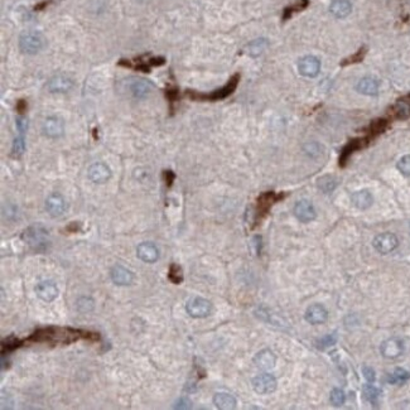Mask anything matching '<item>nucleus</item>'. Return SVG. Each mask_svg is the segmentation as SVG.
Here are the masks:
<instances>
[{
	"label": "nucleus",
	"instance_id": "nucleus-1",
	"mask_svg": "<svg viewBox=\"0 0 410 410\" xmlns=\"http://www.w3.org/2000/svg\"><path fill=\"white\" fill-rule=\"evenodd\" d=\"M100 338L97 333L82 329L70 328V327H45L40 328L28 337L25 342H35V344H48V345H70L79 339H90L97 341Z\"/></svg>",
	"mask_w": 410,
	"mask_h": 410
},
{
	"label": "nucleus",
	"instance_id": "nucleus-2",
	"mask_svg": "<svg viewBox=\"0 0 410 410\" xmlns=\"http://www.w3.org/2000/svg\"><path fill=\"white\" fill-rule=\"evenodd\" d=\"M22 238L36 253H45L51 243L48 231L42 225H33L25 228L22 233Z\"/></svg>",
	"mask_w": 410,
	"mask_h": 410
},
{
	"label": "nucleus",
	"instance_id": "nucleus-3",
	"mask_svg": "<svg viewBox=\"0 0 410 410\" xmlns=\"http://www.w3.org/2000/svg\"><path fill=\"white\" fill-rule=\"evenodd\" d=\"M238 81H240V75H233L230 79V81L225 85L224 87L219 90H215L214 92L211 93H198L194 91H187L186 93L189 96V98L192 100H201V101H217V100H222V98H226L227 96H230L231 93L236 90L237 87Z\"/></svg>",
	"mask_w": 410,
	"mask_h": 410
},
{
	"label": "nucleus",
	"instance_id": "nucleus-4",
	"mask_svg": "<svg viewBox=\"0 0 410 410\" xmlns=\"http://www.w3.org/2000/svg\"><path fill=\"white\" fill-rule=\"evenodd\" d=\"M19 47L23 53L37 54L46 47V40L40 32H25L20 36Z\"/></svg>",
	"mask_w": 410,
	"mask_h": 410
},
{
	"label": "nucleus",
	"instance_id": "nucleus-5",
	"mask_svg": "<svg viewBox=\"0 0 410 410\" xmlns=\"http://www.w3.org/2000/svg\"><path fill=\"white\" fill-rule=\"evenodd\" d=\"M165 63L164 57H148V56H140L134 61H128V59H121L119 61L120 66L129 67V69L140 70L143 72H148L150 67H158L162 66Z\"/></svg>",
	"mask_w": 410,
	"mask_h": 410
},
{
	"label": "nucleus",
	"instance_id": "nucleus-6",
	"mask_svg": "<svg viewBox=\"0 0 410 410\" xmlns=\"http://www.w3.org/2000/svg\"><path fill=\"white\" fill-rule=\"evenodd\" d=\"M186 311L191 317L204 318L211 315L212 304L210 303V300L204 299V298L193 297L187 302Z\"/></svg>",
	"mask_w": 410,
	"mask_h": 410
},
{
	"label": "nucleus",
	"instance_id": "nucleus-7",
	"mask_svg": "<svg viewBox=\"0 0 410 410\" xmlns=\"http://www.w3.org/2000/svg\"><path fill=\"white\" fill-rule=\"evenodd\" d=\"M126 90L135 98H145L153 91V84L144 79H129L124 81Z\"/></svg>",
	"mask_w": 410,
	"mask_h": 410
},
{
	"label": "nucleus",
	"instance_id": "nucleus-8",
	"mask_svg": "<svg viewBox=\"0 0 410 410\" xmlns=\"http://www.w3.org/2000/svg\"><path fill=\"white\" fill-rule=\"evenodd\" d=\"M254 390L260 395H268V394L274 393L277 390V379L270 373H261L256 376L251 381Z\"/></svg>",
	"mask_w": 410,
	"mask_h": 410
},
{
	"label": "nucleus",
	"instance_id": "nucleus-9",
	"mask_svg": "<svg viewBox=\"0 0 410 410\" xmlns=\"http://www.w3.org/2000/svg\"><path fill=\"white\" fill-rule=\"evenodd\" d=\"M372 245L380 254H389L398 248L399 240L394 233L385 232L376 236L372 241Z\"/></svg>",
	"mask_w": 410,
	"mask_h": 410
},
{
	"label": "nucleus",
	"instance_id": "nucleus-10",
	"mask_svg": "<svg viewBox=\"0 0 410 410\" xmlns=\"http://www.w3.org/2000/svg\"><path fill=\"white\" fill-rule=\"evenodd\" d=\"M298 71L302 76L313 79L321 72V61L315 56L303 57L298 62Z\"/></svg>",
	"mask_w": 410,
	"mask_h": 410
},
{
	"label": "nucleus",
	"instance_id": "nucleus-11",
	"mask_svg": "<svg viewBox=\"0 0 410 410\" xmlns=\"http://www.w3.org/2000/svg\"><path fill=\"white\" fill-rule=\"evenodd\" d=\"M42 131L46 136L56 139L63 135L64 131V124L63 120L58 116H48L42 125Z\"/></svg>",
	"mask_w": 410,
	"mask_h": 410
},
{
	"label": "nucleus",
	"instance_id": "nucleus-12",
	"mask_svg": "<svg viewBox=\"0 0 410 410\" xmlns=\"http://www.w3.org/2000/svg\"><path fill=\"white\" fill-rule=\"evenodd\" d=\"M294 216L299 220L300 222H311L312 220L316 219V210L313 207L312 202H310L308 199H300L295 203L294 206Z\"/></svg>",
	"mask_w": 410,
	"mask_h": 410
},
{
	"label": "nucleus",
	"instance_id": "nucleus-13",
	"mask_svg": "<svg viewBox=\"0 0 410 410\" xmlns=\"http://www.w3.org/2000/svg\"><path fill=\"white\" fill-rule=\"evenodd\" d=\"M136 255L144 263L153 264L159 259V250H158V248L153 243L145 241V243H142L138 245Z\"/></svg>",
	"mask_w": 410,
	"mask_h": 410
},
{
	"label": "nucleus",
	"instance_id": "nucleus-14",
	"mask_svg": "<svg viewBox=\"0 0 410 410\" xmlns=\"http://www.w3.org/2000/svg\"><path fill=\"white\" fill-rule=\"evenodd\" d=\"M66 201L59 193H53L47 198L46 210L52 217H59L66 212Z\"/></svg>",
	"mask_w": 410,
	"mask_h": 410
},
{
	"label": "nucleus",
	"instance_id": "nucleus-15",
	"mask_svg": "<svg viewBox=\"0 0 410 410\" xmlns=\"http://www.w3.org/2000/svg\"><path fill=\"white\" fill-rule=\"evenodd\" d=\"M111 177V170L105 163H93L89 168V178L93 183L102 184L108 182Z\"/></svg>",
	"mask_w": 410,
	"mask_h": 410
},
{
	"label": "nucleus",
	"instance_id": "nucleus-16",
	"mask_svg": "<svg viewBox=\"0 0 410 410\" xmlns=\"http://www.w3.org/2000/svg\"><path fill=\"white\" fill-rule=\"evenodd\" d=\"M72 87H74V81L70 77L62 76V75L53 76L47 84V89L52 93L69 92Z\"/></svg>",
	"mask_w": 410,
	"mask_h": 410
},
{
	"label": "nucleus",
	"instance_id": "nucleus-17",
	"mask_svg": "<svg viewBox=\"0 0 410 410\" xmlns=\"http://www.w3.org/2000/svg\"><path fill=\"white\" fill-rule=\"evenodd\" d=\"M110 277L111 280L114 282V284L120 285V287H126V285H130L134 280V274L131 273V270H129L128 268L123 265H115L113 269L110 270Z\"/></svg>",
	"mask_w": 410,
	"mask_h": 410
},
{
	"label": "nucleus",
	"instance_id": "nucleus-18",
	"mask_svg": "<svg viewBox=\"0 0 410 410\" xmlns=\"http://www.w3.org/2000/svg\"><path fill=\"white\" fill-rule=\"evenodd\" d=\"M36 293H37V295L41 299L49 303L53 302L58 297V288L53 282L45 280V282L38 283L37 287H36Z\"/></svg>",
	"mask_w": 410,
	"mask_h": 410
},
{
	"label": "nucleus",
	"instance_id": "nucleus-19",
	"mask_svg": "<svg viewBox=\"0 0 410 410\" xmlns=\"http://www.w3.org/2000/svg\"><path fill=\"white\" fill-rule=\"evenodd\" d=\"M404 351L403 342L399 338H389L381 345V355L386 359H396Z\"/></svg>",
	"mask_w": 410,
	"mask_h": 410
},
{
	"label": "nucleus",
	"instance_id": "nucleus-20",
	"mask_svg": "<svg viewBox=\"0 0 410 410\" xmlns=\"http://www.w3.org/2000/svg\"><path fill=\"white\" fill-rule=\"evenodd\" d=\"M275 362H277V357H275L274 352L269 349L261 350L254 357V364H255L256 367L264 371H269L274 368Z\"/></svg>",
	"mask_w": 410,
	"mask_h": 410
},
{
	"label": "nucleus",
	"instance_id": "nucleus-21",
	"mask_svg": "<svg viewBox=\"0 0 410 410\" xmlns=\"http://www.w3.org/2000/svg\"><path fill=\"white\" fill-rule=\"evenodd\" d=\"M305 321L312 324H322L328 319V312L322 304H312L305 311Z\"/></svg>",
	"mask_w": 410,
	"mask_h": 410
},
{
	"label": "nucleus",
	"instance_id": "nucleus-22",
	"mask_svg": "<svg viewBox=\"0 0 410 410\" xmlns=\"http://www.w3.org/2000/svg\"><path fill=\"white\" fill-rule=\"evenodd\" d=\"M379 87L380 84L376 79L373 77H364L360 80L356 85V90L362 95L368 96H376L379 93Z\"/></svg>",
	"mask_w": 410,
	"mask_h": 410
},
{
	"label": "nucleus",
	"instance_id": "nucleus-23",
	"mask_svg": "<svg viewBox=\"0 0 410 410\" xmlns=\"http://www.w3.org/2000/svg\"><path fill=\"white\" fill-rule=\"evenodd\" d=\"M351 201L355 207L360 210H367L372 206L373 203V197L367 189H362V191L355 192L351 196Z\"/></svg>",
	"mask_w": 410,
	"mask_h": 410
},
{
	"label": "nucleus",
	"instance_id": "nucleus-24",
	"mask_svg": "<svg viewBox=\"0 0 410 410\" xmlns=\"http://www.w3.org/2000/svg\"><path fill=\"white\" fill-rule=\"evenodd\" d=\"M329 12L336 18H346L351 14L352 4L349 0H333L329 5Z\"/></svg>",
	"mask_w": 410,
	"mask_h": 410
},
{
	"label": "nucleus",
	"instance_id": "nucleus-25",
	"mask_svg": "<svg viewBox=\"0 0 410 410\" xmlns=\"http://www.w3.org/2000/svg\"><path fill=\"white\" fill-rule=\"evenodd\" d=\"M278 199H280V196H277L273 192L261 194L258 198V217H263Z\"/></svg>",
	"mask_w": 410,
	"mask_h": 410
},
{
	"label": "nucleus",
	"instance_id": "nucleus-26",
	"mask_svg": "<svg viewBox=\"0 0 410 410\" xmlns=\"http://www.w3.org/2000/svg\"><path fill=\"white\" fill-rule=\"evenodd\" d=\"M214 404L216 405V408L222 409V410H231L236 408V401L235 396H232L228 393H217L215 394L214 396Z\"/></svg>",
	"mask_w": 410,
	"mask_h": 410
},
{
	"label": "nucleus",
	"instance_id": "nucleus-27",
	"mask_svg": "<svg viewBox=\"0 0 410 410\" xmlns=\"http://www.w3.org/2000/svg\"><path fill=\"white\" fill-rule=\"evenodd\" d=\"M269 42L265 40V38H258V40L253 41V42L249 43L246 46L245 51L249 56L251 57H259L260 54H263L265 52V49L268 48Z\"/></svg>",
	"mask_w": 410,
	"mask_h": 410
},
{
	"label": "nucleus",
	"instance_id": "nucleus-28",
	"mask_svg": "<svg viewBox=\"0 0 410 410\" xmlns=\"http://www.w3.org/2000/svg\"><path fill=\"white\" fill-rule=\"evenodd\" d=\"M409 379H410L409 371L398 367L395 368L393 372L389 373L388 383L393 384V385H401V384H405Z\"/></svg>",
	"mask_w": 410,
	"mask_h": 410
},
{
	"label": "nucleus",
	"instance_id": "nucleus-29",
	"mask_svg": "<svg viewBox=\"0 0 410 410\" xmlns=\"http://www.w3.org/2000/svg\"><path fill=\"white\" fill-rule=\"evenodd\" d=\"M362 396H364L365 400L368 401L371 405H378L379 400H380L381 391L379 390L378 388H375L373 385L367 384V385H365L364 388H362Z\"/></svg>",
	"mask_w": 410,
	"mask_h": 410
},
{
	"label": "nucleus",
	"instance_id": "nucleus-30",
	"mask_svg": "<svg viewBox=\"0 0 410 410\" xmlns=\"http://www.w3.org/2000/svg\"><path fill=\"white\" fill-rule=\"evenodd\" d=\"M362 145H364V143H362L361 139L352 140L351 143H349V144H347L346 147L344 148V150H342L341 158H339V164H341L342 167H344V165L346 164L347 159L350 158V155H351L354 152H356L357 149L362 148Z\"/></svg>",
	"mask_w": 410,
	"mask_h": 410
},
{
	"label": "nucleus",
	"instance_id": "nucleus-31",
	"mask_svg": "<svg viewBox=\"0 0 410 410\" xmlns=\"http://www.w3.org/2000/svg\"><path fill=\"white\" fill-rule=\"evenodd\" d=\"M318 188L321 189L324 193H329V192L333 191L337 186V181L334 180L331 176H324V177L319 178L318 180Z\"/></svg>",
	"mask_w": 410,
	"mask_h": 410
},
{
	"label": "nucleus",
	"instance_id": "nucleus-32",
	"mask_svg": "<svg viewBox=\"0 0 410 410\" xmlns=\"http://www.w3.org/2000/svg\"><path fill=\"white\" fill-rule=\"evenodd\" d=\"M25 150V139L23 134H19L13 142V147H12V155L13 157L18 158L24 153Z\"/></svg>",
	"mask_w": 410,
	"mask_h": 410
},
{
	"label": "nucleus",
	"instance_id": "nucleus-33",
	"mask_svg": "<svg viewBox=\"0 0 410 410\" xmlns=\"http://www.w3.org/2000/svg\"><path fill=\"white\" fill-rule=\"evenodd\" d=\"M168 278L173 284H181L183 280L182 269L177 265V264H172L169 268V273H168Z\"/></svg>",
	"mask_w": 410,
	"mask_h": 410
},
{
	"label": "nucleus",
	"instance_id": "nucleus-34",
	"mask_svg": "<svg viewBox=\"0 0 410 410\" xmlns=\"http://www.w3.org/2000/svg\"><path fill=\"white\" fill-rule=\"evenodd\" d=\"M77 310L81 313H90L93 310V300L91 298L81 297L77 300Z\"/></svg>",
	"mask_w": 410,
	"mask_h": 410
},
{
	"label": "nucleus",
	"instance_id": "nucleus-35",
	"mask_svg": "<svg viewBox=\"0 0 410 410\" xmlns=\"http://www.w3.org/2000/svg\"><path fill=\"white\" fill-rule=\"evenodd\" d=\"M329 399H331V403L334 406H342L345 404V400H346V396H345L344 390H341V389H333L331 391Z\"/></svg>",
	"mask_w": 410,
	"mask_h": 410
},
{
	"label": "nucleus",
	"instance_id": "nucleus-36",
	"mask_svg": "<svg viewBox=\"0 0 410 410\" xmlns=\"http://www.w3.org/2000/svg\"><path fill=\"white\" fill-rule=\"evenodd\" d=\"M396 168H398L401 175L405 176V177H410V154L400 158L398 164H396Z\"/></svg>",
	"mask_w": 410,
	"mask_h": 410
},
{
	"label": "nucleus",
	"instance_id": "nucleus-37",
	"mask_svg": "<svg viewBox=\"0 0 410 410\" xmlns=\"http://www.w3.org/2000/svg\"><path fill=\"white\" fill-rule=\"evenodd\" d=\"M337 341V336L336 334H327V336H323L322 338H319L317 341V347L321 350L327 349V347L332 346V345L336 344Z\"/></svg>",
	"mask_w": 410,
	"mask_h": 410
},
{
	"label": "nucleus",
	"instance_id": "nucleus-38",
	"mask_svg": "<svg viewBox=\"0 0 410 410\" xmlns=\"http://www.w3.org/2000/svg\"><path fill=\"white\" fill-rule=\"evenodd\" d=\"M20 345H22V342H20L19 339L8 338L7 341L2 342V352H3V354H5V352L14 351V350L18 349V347H19Z\"/></svg>",
	"mask_w": 410,
	"mask_h": 410
},
{
	"label": "nucleus",
	"instance_id": "nucleus-39",
	"mask_svg": "<svg viewBox=\"0 0 410 410\" xmlns=\"http://www.w3.org/2000/svg\"><path fill=\"white\" fill-rule=\"evenodd\" d=\"M386 126H388V121L384 120V119H380V120H376L373 121L372 124H371L370 126V131H371V135H379L380 133H383L384 130L386 129Z\"/></svg>",
	"mask_w": 410,
	"mask_h": 410
},
{
	"label": "nucleus",
	"instance_id": "nucleus-40",
	"mask_svg": "<svg viewBox=\"0 0 410 410\" xmlns=\"http://www.w3.org/2000/svg\"><path fill=\"white\" fill-rule=\"evenodd\" d=\"M307 4H308V0H302V2L298 3L297 5H293V7L287 8V9H285V12H284V19H288V18H289L290 15H292L294 12H298V10H300V9H303V8H305V7H307Z\"/></svg>",
	"mask_w": 410,
	"mask_h": 410
},
{
	"label": "nucleus",
	"instance_id": "nucleus-41",
	"mask_svg": "<svg viewBox=\"0 0 410 410\" xmlns=\"http://www.w3.org/2000/svg\"><path fill=\"white\" fill-rule=\"evenodd\" d=\"M15 125H17V129L18 131H19V134H23V135H24L25 131H27L28 129V119L24 118V116H19V118L17 119V121H15Z\"/></svg>",
	"mask_w": 410,
	"mask_h": 410
},
{
	"label": "nucleus",
	"instance_id": "nucleus-42",
	"mask_svg": "<svg viewBox=\"0 0 410 410\" xmlns=\"http://www.w3.org/2000/svg\"><path fill=\"white\" fill-rule=\"evenodd\" d=\"M364 54H365V49H360L359 52H357L355 56H351V58L347 59V61H344L341 62V64H350V63H355V62H360L362 61V58H364Z\"/></svg>",
	"mask_w": 410,
	"mask_h": 410
},
{
	"label": "nucleus",
	"instance_id": "nucleus-43",
	"mask_svg": "<svg viewBox=\"0 0 410 410\" xmlns=\"http://www.w3.org/2000/svg\"><path fill=\"white\" fill-rule=\"evenodd\" d=\"M362 372H364L366 380L370 381V383L375 381V371H373L372 368L368 367V366H364V367H362Z\"/></svg>",
	"mask_w": 410,
	"mask_h": 410
},
{
	"label": "nucleus",
	"instance_id": "nucleus-44",
	"mask_svg": "<svg viewBox=\"0 0 410 410\" xmlns=\"http://www.w3.org/2000/svg\"><path fill=\"white\" fill-rule=\"evenodd\" d=\"M191 401L188 400V399H180V400L177 401V405L175 406L176 409H189L191 408Z\"/></svg>",
	"mask_w": 410,
	"mask_h": 410
},
{
	"label": "nucleus",
	"instance_id": "nucleus-45",
	"mask_svg": "<svg viewBox=\"0 0 410 410\" xmlns=\"http://www.w3.org/2000/svg\"><path fill=\"white\" fill-rule=\"evenodd\" d=\"M164 177H165V183H167V186L168 187L172 186L173 181H175V173H173L172 170H165Z\"/></svg>",
	"mask_w": 410,
	"mask_h": 410
},
{
	"label": "nucleus",
	"instance_id": "nucleus-46",
	"mask_svg": "<svg viewBox=\"0 0 410 410\" xmlns=\"http://www.w3.org/2000/svg\"><path fill=\"white\" fill-rule=\"evenodd\" d=\"M17 110L19 111L20 114H23V113H24V111L27 110V102H25L24 100H20V101H18V104H17Z\"/></svg>",
	"mask_w": 410,
	"mask_h": 410
},
{
	"label": "nucleus",
	"instance_id": "nucleus-47",
	"mask_svg": "<svg viewBox=\"0 0 410 410\" xmlns=\"http://www.w3.org/2000/svg\"><path fill=\"white\" fill-rule=\"evenodd\" d=\"M406 100H408V105H409V111H410V97H406Z\"/></svg>",
	"mask_w": 410,
	"mask_h": 410
}]
</instances>
